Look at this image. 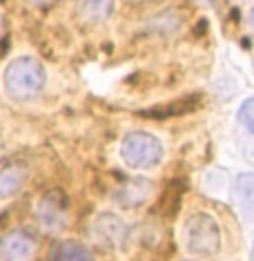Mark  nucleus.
Wrapping results in <instances>:
<instances>
[{
  "mask_svg": "<svg viewBox=\"0 0 254 261\" xmlns=\"http://www.w3.org/2000/svg\"><path fill=\"white\" fill-rule=\"evenodd\" d=\"M3 81H5V92L11 98L29 100L43 92L47 72L43 63L36 61L34 56H18L7 65Z\"/></svg>",
  "mask_w": 254,
  "mask_h": 261,
  "instance_id": "1",
  "label": "nucleus"
},
{
  "mask_svg": "<svg viewBox=\"0 0 254 261\" xmlns=\"http://www.w3.org/2000/svg\"><path fill=\"white\" fill-rule=\"evenodd\" d=\"M185 246L196 257H216L221 250V230L214 217L199 212L185 221Z\"/></svg>",
  "mask_w": 254,
  "mask_h": 261,
  "instance_id": "2",
  "label": "nucleus"
},
{
  "mask_svg": "<svg viewBox=\"0 0 254 261\" xmlns=\"http://www.w3.org/2000/svg\"><path fill=\"white\" fill-rule=\"evenodd\" d=\"M163 143L150 132H129L121 143V156L129 168L150 170L163 161Z\"/></svg>",
  "mask_w": 254,
  "mask_h": 261,
  "instance_id": "3",
  "label": "nucleus"
},
{
  "mask_svg": "<svg viewBox=\"0 0 254 261\" xmlns=\"http://www.w3.org/2000/svg\"><path fill=\"white\" fill-rule=\"evenodd\" d=\"M69 215V199L65 197L63 190H49L36 203V221L40 228L49 234H58L67 228Z\"/></svg>",
  "mask_w": 254,
  "mask_h": 261,
  "instance_id": "4",
  "label": "nucleus"
},
{
  "mask_svg": "<svg viewBox=\"0 0 254 261\" xmlns=\"http://www.w3.org/2000/svg\"><path fill=\"white\" fill-rule=\"evenodd\" d=\"M92 237L100 243L103 248H121L127 239V228L121 217L111 215V212H103L92 225Z\"/></svg>",
  "mask_w": 254,
  "mask_h": 261,
  "instance_id": "5",
  "label": "nucleus"
},
{
  "mask_svg": "<svg viewBox=\"0 0 254 261\" xmlns=\"http://www.w3.org/2000/svg\"><path fill=\"white\" fill-rule=\"evenodd\" d=\"M36 254V239L27 230H11L0 239V257L5 261H32Z\"/></svg>",
  "mask_w": 254,
  "mask_h": 261,
  "instance_id": "6",
  "label": "nucleus"
},
{
  "mask_svg": "<svg viewBox=\"0 0 254 261\" xmlns=\"http://www.w3.org/2000/svg\"><path fill=\"white\" fill-rule=\"evenodd\" d=\"M152 181L147 179H129L114 192V199L118 205L123 207H136L140 203H145L152 194Z\"/></svg>",
  "mask_w": 254,
  "mask_h": 261,
  "instance_id": "7",
  "label": "nucleus"
},
{
  "mask_svg": "<svg viewBox=\"0 0 254 261\" xmlns=\"http://www.w3.org/2000/svg\"><path fill=\"white\" fill-rule=\"evenodd\" d=\"M29 170L22 163H11L7 168L0 170V199H9L18 194L27 183Z\"/></svg>",
  "mask_w": 254,
  "mask_h": 261,
  "instance_id": "8",
  "label": "nucleus"
},
{
  "mask_svg": "<svg viewBox=\"0 0 254 261\" xmlns=\"http://www.w3.org/2000/svg\"><path fill=\"white\" fill-rule=\"evenodd\" d=\"M234 197L247 221H254V174L243 172L234 181Z\"/></svg>",
  "mask_w": 254,
  "mask_h": 261,
  "instance_id": "9",
  "label": "nucleus"
},
{
  "mask_svg": "<svg viewBox=\"0 0 254 261\" xmlns=\"http://www.w3.org/2000/svg\"><path fill=\"white\" fill-rule=\"evenodd\" d=\"M49 261H96L78 241H56L49 248Z\"/></svg>",
  "mask_w": 254,
  "mask_h": 261,
  "instance_id": "10",
  "label": "nucleus"
},
{
  "mask_svg": "<svg viewBox=\"0 0 254 261\" xmlns=\"http://www.w3.org/2000/svg\"><path fill=\"white\" fill-rule=\"evenodd\" d=\"M114 0H78V14L87 22H103L111 16Z\"/></svg>",
  "mask_w": 254,
  "mask_h": 261,
  "instance_id": "11",
  "label": "nucleus"
},
{
  "mask_svg": "<svg viewBox=\"0 0 254 261\" xmlns=\"http://www.w3.org/2000/svg\"><path fill=\"white\" fill-rule=\"evenodd\" d=\"M179 186H183V183H172V186L167 188V192L161 197V210L165 212V215H174L176 210H179V203H181V197H183V188L179 190Z\"/></svg>",
  "mask_w": 254,
  "mask_h": 261,
  "instance_id": "12",
  "label": "nucleus"
},
{
  "mask_svg": "<svg viewBox=\"0 0 254 261\" xmlns=\"http://www.w3.org/2000/svg\"><path fill=\"white\" fill-rule=\"evenodd\" d=\"M239 121L247 127V132L254 134V98L243 100V105L239 108Z\"/></svg>",
  "mask_w": 254,
  "mask_h": 261,
  "instance_id": "13",
  "label": "nucleus"
},
{
  "mask_svg": "<svg viewBox=\"0 0 254 261\" xmlns=\"http://www.w3.org/2000/svg\"><path fill=\"white\" fill-rule=\"evenodd\" d=\"M29 5H34V7H51L54 3H58V0H27Z\"/></svg>",
  "mask_w": 254,
  "mask_h": 261,
  "instance_id": "14",
  "label": "nucleus"
},
{
  "mask_svg": "<svg viewBox=\"0 0 254 261\" xmlns=\"http://www.w3.org/2000/svg\"><path fill=\"white\" fill-rule=\"evenodd\" d=\"M125 3H129V5H140V3H145V0H125Z\"/></svg>",
  "mask_w": 254,
  "mask_h": 261,
  "instance_id": "15",
  "label": "nucleus"
},
{
  "mask_svg": "<svg viewBox=\"0 0 254 261\" xmlns=\"http://www.w3.org/2000/svg\"><path fill=\"white\" fill-rule=\"evenodd\" d=\"M250 22H252V27H254V7H252V11H250Z\"/></svg>",
  "mask_w": 254,
  "mask_h": 261,
  "instance_id": "16",
  "label": "nucleus"
},
{
  "mask_svg": "<svg viewBox=\"0 0 254 261\" xmlns=\"http://www.w3.org/2000/svg\"><path fill=\"white\" fill-rule=\"evenodd\" d=\"M0 159H3V139H0Z\"/></svg>",
  "mask_w": 254,
  "mask_h": 261,
  "instance_id": "17",
  "label": "nucleus"
},
{
  "mask_svg": "<svg viewBox=\"0 0 254 261\" xmlns=\"http://www.w3.org/2000/svg\"><path fill=\"white\" fill-rule=\"evenodd\" d=\"M0 29H3V16H0Z\"/></svg>",
  "mask_w": 254,
  "mask_h": 261,
  "instance_id": "18",
  "label": "nucleus"
},
{
  "mask_svg": "<svg viewBox=\"0 0 254 261\" xmlns=\"http://www.w3.org/2000/svg\"><path fill=\"white\" fill-rule=\"evenodd\" d=\"M232 3H239V0H232Z\"/></svg>",
  "mask_w": 254,
  "mask_h": 261,
  "instance_id": "19",
  "label": "nucleus"
}]
</instances>
